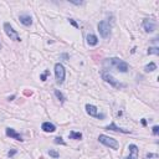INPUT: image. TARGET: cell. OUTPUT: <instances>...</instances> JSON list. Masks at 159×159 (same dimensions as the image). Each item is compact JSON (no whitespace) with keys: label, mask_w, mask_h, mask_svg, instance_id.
Here are the masks:
<instances>
[{"label":"cell","mask_w":159,"mask_h":159,"mask_svg":"<svg viewBox=\"0 0 159 159\" xmlns=\"http://www.w3.org/2000/svg\"><path fill=\"white\" fill-rule=\"evenodd\" d=\"M155 21L152 19H144L143 20V28L147 32H153L155 30Z\"/></svg>","instance_id":"8"},{"label":"cell","mask_w":159,"mask_h":159,"mask_svg":"<svg viewBox=\"0 0 159 159\" xmlns=\"http://www.w3.org/2000/svg\"><path fill=\"white\" fill-rule=\"evenodd\" d=\"M110 62L112 63V65L116 67V69L119 71V72H127L128 71V63L124 62V61H122L121 59H117V57H113V59L110 60Z\"/></svg>","instance_id":"3"},{"label":"cell","mask_w":159,"mask_h":159,"mask_svg":"<svg viewBox=\"0 0 159 159\" xmlns=\"http://www.w3.org/2000/svg\"><path fill=\"white\" fill-rule=\"evenodd\" d=\"M49 154H50V155H51V157H52V158H59V157H60V154H59V153H57V152H56V150H51V149H50V150H49Z\"/></svg>","instance_id":"19"},{"label":"cell","mask_w":159,"mask_h":159,"mask_svg":"<svg viewBox=\"0 0 159 159\" xmlns=\"http://www.w3.org/2000/svg\"><path fill=\"white\" fill-rule=\"evenodd\" d=\"M144 70H145V72H152V71L157 70V65H155L154 62H150V63H148V65L144 67Z\"/></svg>","instance_id":"16"},{"label":"cell","mask_w":159,"mask_h":159,"mask_svg":"<svg viewBox=\"0 0 159 159\" xmlns=\"http://www.w3.org/2000/svg\"><path fill=\"white\" fill-rule=\"evenodd\" d=\"M98 31L103 39H107L111 34V26L107 21H101L98 24Z\"/></svg>","instance_id":"6"},{"label":"cell","mask_w":159,"mask_h":159,"mask_svg":"<svg viewBox=\"0 0 159 159\" xmlns=\"http://www.w3.org/2000/svg\"><path fill=\"white\" fill-rule=\"evenodd\" d=\"M47 75H49V71H46V72L41 76V80H42V81H46V76H47Z\"/></svg>","instance_id":"24"},{"label":"cell","mask_w":159,"mask_h":159,"mask_svg":"<svg viewBox=\"0 0 159 159\" xmlns=\"http://www.w3.org/2000/svg\"><path fill=\"white\" fill-rule=\"evenodd\" d=\"M55 76H56V82L57 83H63L66 77V71L61 63H56L55 65Z\"/></svg>","instance_id":"2"},{"label":"cell","mask_w":159,"mask_h":159,"mask_svg":"<svg viewBox=\"0 0 159 159\" xmlns=\"http://www.w3.org/2000/svg\"><path fill=\"white\" fill-rule=\"evenodd\" d=\"M87 44H88L90 46H96L97 44H98V39H97V36L93 35V34L87 35Z\"/></svg>","instance_id":"14"},{"label":"cell","mask_w":159,"mask_h":159,"mask_svg":"<svg viewBox=\"0 0 159 159\" xmlns=\"http://www.w3.org/2000/svg\"><path fill=\"white\" fill-rule=\"evenodd\" d=\"M86 111L90 116L92 117H96V118H100V119H103L104 118V114L103 113H98V110L97 107H94L93 104H86Z\"/></svg>","instance_id":"7"},{"label":"cell","mask_w":159,"mask_h":159,"mask_svg":"<svg viewBox=\"0 0 159 159\" xmlns=\"http://www.w3.org/2000/svg\"><path fill=\"white\" fill-rule=\"evenodd\" d=\"M129 149V155H128L127 159H138V154H139V149L136 144H129L128 147Z\"/></svg>","instance_id":"9"},{"label":"cell","mask_w":159,"mask_h":159,"mask_svg":"<svg viewBox=\"0 0 159 159\" xmlns=\"http://www.w3.org/2000/svg\"><path fill=\"white\" fill-rule=\"evenodd\" d=\"M71 139H76V141H80L81 138H82V133H80V132H70V136H69Z\"/></svg>","instance_id":"15"},{"label":"cell","mask_w":159,"mask_h":159,"mask_svg":"<svg viewBox=\"0 0 159 159\" xmlns=\"http://www.w3.org/2000/svg\"><path fill=\"white\" fill-rule=\"evenodd\" d=\"M6 136L10 137V138H14V139H16V141H20V142L24 141L22 137L20 136L15 129H13V128H6Z\"/></svg>","instance_id":"10"},{"label":"cell","mask_w":159,"mask_h":159,"mask_svg":"<svg viewBox=\"0 0 159 159\" xmlns=\"http://www.w3.org/2000/svg\"><path fill=\"white\" fill-rule=\"evenodd\" d=\"M55 94H56V97L61 101V102H65V100H66V98H65V96H63V94L61 93L59 90H56V91H55Z\"/></svg>","instance_id":"18"},{"label":"cell","mask_w":159,"mask_h":159,"mask_svg":"<svg viewBox=\"0 0 159 159\" xmlns=\"http://www.w3.org/2000/svg\"><path fill=\"white\" fill-rule=\"evenodd\" d=\"M0 47H1V45H0Z\"/></svg>","instance_id":"26"},{"label":"cell","mask_w":159,"mask_h":159,"mask_svg":"<svg viewBox=\"0 0 159 159\" xmlns=\"http://www.w3.org/2000/svg\"><path fill=\"white\" fill-rule=\"evenodd\" d=\"M152 129H153V134H154V136H157L158 132H159V127H158V126H154L153 128H152Z\"/></svg>","instance_id":"21"},{"label":"cell","mask_w":159,"mask_h":159,"mask_svg":"<svg viewBox=\"0 0 159 159\" xmlns=\"http://www.w3.org/2000/svg\"><path fill=\"white\" fill-rule=\"evenodd\" d=\"M55 143H56V144H63V145L66 144L65 142L62 141V138H61V137H56V138H55Z\"/></svg>","instance_id":"20"},{"label":"cell","mask_w":159,"mask_h":159,"mask_svg":"<svg viewBox=\"0 0 159 159\" xmlns=\"http://www.w3.org/2000/svg\"><path fill=\"white\" fill-rule=\"evenodd\" d=\"M4 31L5 34L10 38V40H14V41H20V36L19 34L15 31L14 29H13V26L10 25L9 22H5L4 24Z\"/></svg>","instance_id":"4"},{"label":"cell","mask_w":159,"mask_h":159,"mask_svg":"<svg viewBox=\"0 0 159 159\" xmlns=\"http://www.w3.org/2000/svg\"><path fill=\"white\" fill-rule=\"evenodd\" d=\"M42 131L44 132H47V133H52V132L56 131V126L52 123H50V122H45V123H42Z\"/></svg>","instance_id":"12"},{"label":"cell","mask_w":159,"mask_h":159,"mask_svg":"<svg viewBox=\"0 0 159 159\" xmlns=\"http://www.w3.org/2000/svg\"><path fill=\"white\" fill-rule=\"evenodd\" d=\"M19 19H20V22H21L22 25H25V26H30L32 24V19H31V16H30L29 14H20Z\"/></svg>","instance_id":"11"},{"label":"cell","mask_w":159,"mask_h":159,"mask_svg":"<svg viewBox=\"0 0 159 159\" xmlns=\"http://www.w3.org/2000/svg\"><path fill=\"white\" fill-rule=\"evenodd\" d=\"M102 77H103V80L106 81V82L108 83H111L113 87H116V88H121V87H124V84L123 83H121V82H118V81L114 79V77L111 75V73H108V72H103L102 73Z\"/></svg>","instance_id":"5"},{"label":"cell","mask_w":159,"mask_h":159,"mask_svg":"<svg viewBox=\"0 0 159 159\" xmlns=\"http://www.w3.org/2000/svg\"><path fill=\"white\" fill-rule=\"evenodd\" d=\"M148 53L149 55H159V49L158 47H149L148 49Z\"/></svg>","instance_id":"17"},{"label":"cell","mask_w":159,"mask_h":159,"mask_svg":"<svg viewBox=\"0 0 159 159\" xmlns=\"http://www.w3.org/2000/svg\"><path fill=\"white\" fill-rule=\"evenodd\" d=\"M106 129H108V131H114V132H121V133H131V131L129 129H122V128H119V127H117L116 126V123H111L110 126H107L106 127Z\"/></svg>","instance_id":"13"},{"label":"cell","mask_w":159,"mask_h":159,"mask_svg":"<svg viewBox=\"0 0 159 159\" xmlns=\"http://www.w3.org/2000/svg\"><path fill=\"white\" fill-rule=\"evenodd\" d=\"M69 20H70V22H71V24H72V25H73V26H76V28H77V24H76L75 21H73V20H72V19H69Z\"/></svg>","instance_id":"25"},{"label":"cell","mask_w":159,"mask_h":159,"mask_svg":"<svg viewBox=\"0 0 159 159\" xmlns=\"http://www.w3.org/2000/svg\"><path fill=\"white\" fill-rule=\"evenodd\" d=\"M98 141L102 144L107 145V147H110V148H112V149H118V147H119V143H118L114 138L107 137V136H104V134H101V136L98 137Z\"/></svg>","instance_id":"1"},{"label":"cell","mask_w":159,"mask_h":159,"mask_svg":"<svg viewBox=\"0 0 159 159\" xmlns=\"http://www.w3.org/2000/svg\"><path fill=\"white\" fill-rule=\"evenodd\" d=\"M15 154H16V150H15V149H13V150H10V152H9V153H8V155H9V157H10V158H11V157H13V155H15Z\"/></svg>","instance_id":"22"},{"label":"cell","mask_w":159,"mask_h":159,"mask_svg":"<svg viewBox=\"0 0 159 159\" xmlns=\"http://www.w3.org/2000/svg\"><path fill=\"white\" fill-rule=\"evenodd\" d=\"M70 3H72V4H76V5H82L83 1H73V0H70Z\"/></svg>","instance_id":"23"}]
</instances>
